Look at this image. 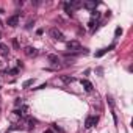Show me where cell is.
<instances>
[{
    "mask_svg": "<svg viewBox=\"0 0 133 133\" xmlns=\"http://www.w3.org/2000/svg\"><path fill=\"white\" fill-rule=\"evenodd\" d=\"M82 86L85 88V91H86V92H91V91L94 89V88H92V83H91L89 80H82Z\"/></svg>",
    "mask_w": 133,
    "mask_h": 133,
    "instance_id": "6",
    "label": "cell"
},
{
    "mask_svg": "<svg viewBox=\"0 0 133 133\" xmlns=\"http://www.w3.org/2000/svg\"><path fill=\"white\" fill-rule=\"evenodd\" d=\"M47 59H49L52 64H58V63H59V56H58V55H53V53L47 55Z\"/></svg>",
    "mask_w": 133,
    "mask_h": 133,
    "instance_id": "8",
    "label": "cell"
},
{
    "mask_svg": "<svg viewBox=\"0 0 133 133\" xmlns=\"http://www.w3.org/2000/svg\"><path fill=\"white\" fill-rule=\"evenodd\" d=\"M89 27H91V28L94 27V19H91V21H89Z\"/></svg>",
    "mask_w": 133,
    "mask_h": 133,
    "instance_id": "19",
    "label": "cell"
},
{
    "mask_svg": "<svg viewBox=\"0 0 133 133\" xmlns=\"http://www.w3.org/2000/svg\"><path fill=\"white\" fill-rule=\"evenodd\" d=\"M35 24V21H28V24H27V28H31V25Z\"/></svg>",
    "mask_w": 133,
    "mask_h": 133,
    "instance_id": "15",
    "label": "cell"
},
{
    "mask_svg": "<svg viewBox=\"0 0 133 133\" xmlns=\"http://www.w3.org/2000/svg\"><path fill=\"white\" fill-rule=\"evenodd\" d=\"M13 45H14L16 49H19V42H17V39H14V41H13Z\"/></svg>",
    "mask_w": 133,
    "mask_h": 133,
    "instance_id": "17",
    "label": "cell"
},
{
    "mask_svg": "<svg viewBox=\"0 0 133 133\" xmlns=\"http://www.w3.org/2000/svg\"><path fill=\"white\" fill-rule=\"evenodd\" d=\"M19 105H22V99H16V107H19Z\"/></svg>",
    "mask_w": 133,
    "mask_h": 133,
    "instance_id": "18",
    "label": "cell"
},
{
    "mask_svg": "<svg viewBox=\"0 0 133 133\" xmlns=\"http://www.w3.org/2000/svg\"><path fill=\"white\" fill-rule=\"evenodd\" d=\"M24 53L31 58V56H36V55H38V50H36L35 47H31V45H27V47L24 49Z\"/></svg>",
    "mask_w": 133,
    "mask_h": 133,
    "instance_id": "4",
    "label": "cell"
},
{
    "mask_svg": "<svg viewBox=\"0 0 133 133\" xmlns=\"http://www.w3.org/2000/svg\"><path fill=\"white\" fill-rule=\"evenodd\" d=\"M68 49L72 50V52H78V50L82 49V45H80L78 41H69V42H68Z\"/></svg>",
    "mask_w": 133,
    "mask_h": 133,
    "instance_id": "3",
    "label": "cell"
},
{
    "mask_svg": "<svg viewBox=\"0 0 133 133\" xmlns=\"http://www.w3.org/2000/svg\"><path fill=\"white\" fill-rule=\"evenodd\" d=\"M44 133H53V130H45Z\"/></svg>",
    "mask_w": 133,
    "mask_h": 133,
    "instance_id": "20",
    "label": "cell"
},
{
    "mask_svg": "<svg viewBox=\"0 0 133 133\" xmlns=\"http://www.w3.org/2000/svg\"><path fill=\"white\" fill-rule=\"evenodd\" d=\"M19 17H21L19 14H14V16H11V17H8V21H6V24H8L10 27H13V28H14V27H17V25H19Z\"/></svg>",
    "mask_w": 133,
    "mask_h": 133,
    "instance_id": "2",
    "label": "cell"
},
{
    "mask_svg": "<svg viewBox=\"0 0 133 133\" xmlns=\"http://www.w3.org/2000/svg\"><path fill=\"white\" fill-rule=\"evenodd\" d=\"M10 74H13V75H16V74H19V69H11V71H10Z\"/></svg>",
    "mask_w": 133,
    "mask_h": 133,
    "instance_id": "14",
    "label": "cell"
},
{
    "mask_svg": "<svg viewBox=\"0 0 133 133\" xmlns=\"http://www.w3.org/2000/svg\"><path fill=\"white\" fill-rule=\"evenodd\" d=\"M64 10H66V13H68V16H74V11L71 10V6H69V3H64Z\"/></svg>",
    "mask_w": 133,
    "mask_h": 133,
    "instance_id": "11",
    "label": "cell"
},
{
    "mask_svg": "<svg viewBox=\"0 0 133 133\" xmlns=\"http://www.w3.org/2000/svg\"><path fill=\"white\" fill-rule=\"evenodd\" d=\"M97 121H99V117H96V116H89V117L86 119V122H85V127H86V128H91L92 125L97 124Z\"/></svg>",
    "mask_w": 133,
    "mask_h": 133,
    "instance_id": "5",
    "label": "cell"
},
{
    "mask_svg": "<svg viewBox=\"0 0 133 133\" xmlns=\"http://www.w3.org/2000/svg\"><path fill=\"white\" fill-rule=\"evenodd\" d=\"M97 5H99V2H96V0H91V2L83 3V6H85V8H88V10H94Z\"/></svg>",
    "mask_w": 133,
    "mask_h": 133,
    "instance_id": "9",
    "label": "cell"
},
{
    "mask_svg": "<svg viewBox=\"0 0 133 133\" xmlns=\"http://www.w3.org/2000/svg\"><path fill=\"white\" fill-rule=\"evenodd\" d=\"M119 35H122V28H116V36H119Z\"/></svg>",
    "mask_w": 133,
    "mask_h": 133,
    "instance_id": "16",
    "label": "cell"
},
{
    "mask_svg": "<svg viewBox=\"0 0 133 133\" xmlns=\"http://www.w3.org/2000/svg\"><path fill=\"white\" fill-rule=\"evenodd\" d=\"M6 133H10V131H6Z\"/></svg>",
    "mask_w": 133,
    "mask_h": 133,
    "instance_id": "22",
    "label": "cell"
},
{
    "mask_svg": "<svg viewBox=\"0 0 133 133\" xmlns=\"http://www.w3.org/2000/svg\"><path fill=\"white\" fill-rule=\"evenodd\" d=\"M8 52H10L8 45H5V44L0 42V55H8Z\"/></svg>",
    "mask_w": 133,
    "mask_h": 133,
    "instance_id": "10",
    "label": "cell"
},
{
    "mask_svg": "<svg viewBox=\"0 0 133 133\" xmlns=\"http://www.w3.org/2000/svg\"><path fill=\"white\" fill-rule=\"evenodd\" d=\"M61 80H63L64 83H71V82H74V78H72V77H68V75H63Z\"/></svg>",
    "mask_w": 133,
    "mask_h": 133,
    "instance_id": "13",
    "label": "cell"
},
{
    "mask_svg": "<svg viewBox=\"0 0 133 133\" xmlns=\"http://www.w3.org/2000/svg\"><path fill=\"white\" fill-rule=\"evenodd\" d=\"M69 6H71V10L74 11V10H78V8H82V6H83V2H80V0H72V2L69 3Z\"/></svg>",
    "mask_w": 133,
    "mask_h": 133,
    "instance_id": "7",
    "label": "cell"
},
{
    "mask_svg": "<svg viewBox=\"0 0 133 133\" xmlns=\"http://www.w3.org/2000/svg\"><path fill=\"white\" fill-rule=\"evenodd\" d=\"M49 35H50V38L55 39V41H64V35H63L58 28H50V30H49Z\"/></svg>",
    "mask_w": 133,
    "mask_h": 133,
    "instance_id": "1",
    "label": "cell"
},
{
    "mask_svg": "<svg viewBox=\"0 0 133 133\" xmlns=\"http://www.w3.org/2000/svg\"><path fill=\"white\" fill-rule=\"evenodd\" d=\"M35 83V80L33 78H30V80H27V82H24V85H22V88H28V86H31Z\"/></svg>",
    "mask_w": 133,
    "mask_h": 133,
    "instance_id": "12",
    "label": "cell"
},
{
    "mask_svg": "<svg viewBox=\"0 0 133 133\" xmlns=\"http://www.w3.org/2000/svg\"><path fill=\"white\" fill-rule=\"evenodd\" d=\"M0 39H2V31H0Z\"/></svg>",
    "mask_w": 133,
    "mask_h": 133,
    "instance_id": "21",
    "label": "cell"
}]
</instances>
